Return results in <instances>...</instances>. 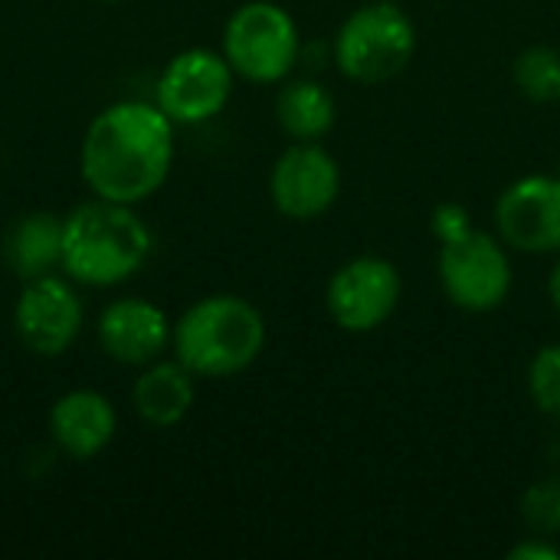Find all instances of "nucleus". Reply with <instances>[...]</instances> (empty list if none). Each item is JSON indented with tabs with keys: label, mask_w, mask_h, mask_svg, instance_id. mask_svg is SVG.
<instances>
[{
	"label": "nucleus",
	"mask_w": 560,
	"mask_h": 560,
	"mask_svg": "<svg viewBox=\"0 0 560 560\" xmlns=\"http://www.w3.org/2000/svg\"><path fill=\"white\" fill-rule=\"evenodd\" d=\"M13 331L23 348L39 358L66 354L82 331V302L72 289V279L49 272L23 282V292L13 305Z\"/></svg>",
	"instance_id": "11"
},
{
	"label": "nucleus",
	"mask_w": 560,
	"mask_h": 560,
	"mask_svg": "<svg viewBox=\"0 0 560 560\" xmlns=\"http://www.w3.org/2000/svg\"><path fill=\"white\" fill-rule=\"evenodd\" d=\"M335 98L318 79H292L276 95V121L292 141H322L335 128Z\"/></svg>",
	"instance_id": "16"
},
{
	"label": "nucleus",
	"mask_w": 560,
	"mask_h": 560,
	"mask_svg": "<svg viewBox=\"0 0 560 560\" xmlns=\"http://www.w3.org/2000/svg\"><path fill=\"white\" fill-rule=\"evenodd\" d=\"M404 279L384 256H354L338 266L325 289V308L341 331H377L400 305Z\"/></svg>",
	"instance_id": "8"
},
{
	"label": "nucleus",
	"mask_w": 560,
	"mask_h": 560,
	"mask_svg": "<svg viewBox=\"0 0 560 560\" xmlns=\"http://www.w3.org/2000/svg\"><path fill=\"white\" fill-rule=\"evenodd\" d=\"M98 345L102 351L128 368H144L164 354L171 345L174 325L164 308L148 299H115L98 315Z\"/></svg>",
	"instance_id": "12"
},
{
	"label": "nucleus",
	"mask_w": 560,
	"mask_h": 560,
	"mask_svg": "<svg viewBox=\"0 0 560 560\" xmlns=\"http://www.w3.org/2000/svg\"><path fill=\"white\" fill-rule=\"evenodd\" d=\"M105 3H118V0H105Z\"/></svg>",
	"instance_id": "23"
},
{
	"label": "nucleus",
	"mask_w": 560,
	"mask_h": 560,
	"mask_svg": "<svg viewBox=\"0 0 560 560\" xmlns=\"http://www.w3.org/2000/svg\"><path fill=\"white\" fill-rule=\"evenodd\" d=\"M499 240L528 256L560 253V177L528 174L509 184L495 200Z\"/></svg>",
	"instance_id": "9"
},
{
	"label": "nucleus",
	"mask_w": 560,
	"mask_h": 560,
	"mask_svg": "<svg viewBox=\"0 0 560 560\" xmlns=\"http://www.w3.org/2000/svg\"><path fill=\"white\" fill-rule=\"evenodd\" d=\"M223 56L240 79L259 85L282 82L302 59L299 23L272 0H249L223 26Z\"/></svg>",
	"instance_id": "5"
},
{
	"label": "nucleus",
	"mask_w": 560,
	"mask_h": 560,
	"mask_svg": "<svg viewBox=\"0 0 560 560\" xmlns=\"http://www.w3.org/2000/svg\"><path fill=\"white\" fill-rule=\"evenodd\" d=\"M3 253L20 282L49 276L56 266H62V217L49 210L20 217L7 233Z\"/></svg>",
	"instance_id": "15"
},
{
	"label": "nucleus",
	"mask_w": 560,
	"mask_h": 560,
	"mask_svg": "<svg viewBox=\"0 0 560 560\" xmlns=\"http://www.w3.org/2000/svg\"><path fill=\"white\" fill-rule=\"evenodd\" d=\"M430 226H433V236H436L440 243H453V240H459V236H466V233L476 230L469 210L459 207V203H443V207H436Z\"/></svg>",
	"instance_id": "20"
},
{
	"label": "nucleus",
	"mask_w": 560,
	"mask_h": 560,
	"mask_svg": "<svg viewBox=\"0 0 560 560\" xmlns=\"http://www.w3.org/2000/svg\"><path fill=\"white\" fill-rule=\"evenodd\" d=\"M331 52L345 79L377 85L410 66L417 52V26L397 0H371L338 26Z\"/></svg>",
	"instance_id": "4"
},
{
	"label": "nucleus",
	"mask_w": 560,
	"mask_h": 560,
	"mask_svg": "<svg viewBox=\"0 0 560 560\" xmlns=\"http://www.w3.org/2000/svg\"><path fill=\"white\" fill-rule=\"evenodd\" d=\"M512 79L518 92L532 102H560V49L528 46L525 52H518L512 66Z\"/></svg>",
	"instance_id": "17"
},
{
	"label": "nucleus",
	"mask_w": 560,
	"mask_h": 560,
	"mask_svg": "<svg viewBox=\"0 0 560 560\" xmlns=\"http://www.w3.org/2000/svg\"><path fill=\"white\" fill-rule=\"evenodd\" d=\"M512 560H560V545L548 535H528L525 541H518L512 551Z\"/></svg>",
	"instance_id": "21"
},
{
	"label": "nucleus",
	"mask_w": 560,
	"mask_h": 560,
	"mask_svg": "<svg viewBox=\"0 0 560 560\" xmlns=\"http://www.w3.org/2000/svg\"><path fill=\"white\" fill-rule=\"evenodd\" d=\"M118 430L112 400L98 390H69L49 410V436L69 459H95Z\"/></svg>",
	"instance_id": "13"
},
{
	"label": "nucleus",
	"mask_w": 560,
	"mask_h": 560,
	"mask_svg": "<svg viewBox=\"0 0 560 560\" xmlns=\"http://www.w3.org/2000/svg\"><path fill=\"white\" fill-rule=\"evenodd\" d=\"M174 128L158 102L125 98L102 108L79 148L85 187L102 200L131 207L154 197L174 164Z\"/></svg>",
	"instance_id": "1"
},
{
	"label": "nucleus",
	"mask_w": 560,
	"mask_h": 560,
	"mask_svg": "<svg viewBox=\"0 0 560 560\" xmlns=\"http://www.w3.org/2000/svg\"><path fill=\"white\" fill-rule=\"evenodd\" d=\"M515 272L509 246L482 230L440 243V285L463 312H495L512 292Z\"/></svg>",
	"instance_id": "6"
},
{
	"label": "nucleus",
	"mask_w": 560,
	"mask_h": 560,
	"mask_svg": "<svg viewBox=\"0 0 560 560\" xmlns=\"http://www.w3.org/2000/svg\"><path fill=\"white\" fill-rule=\"evenodd\" d=\"M154 253V233L131 203L89 200L62 217V272L72 282L108 289L138 276Z\"/></svg>",
	"instance_id": "2"
},
{
	"label": "nucleus",
	"mask_w": 560,
	"mask_h": 560,
	"mask_svg": "<svg viewBox=\"0 0 560 560\" xmlns=\"http://www.w3.org/2000/svg\"><path fill=\"white\" fill-rule=\"evenodd\" d=\"M522 522L532 535H560V479H541L522 495Z\"/></svg>",
	"instance_id": "18"
},
{
	"label": "nucleus",
	"mask_w": 560,
	"mask_h": 560,
	"mask_svg": "<svg viewBox=\"0 0 560 560\" xmlns=\"http://www.w3.org/2000/svg\"><path fill=\"white\" fill-rule=\"evenodd\" d=\"M341 194V167L318 141L289 144L269 174V197L289 220L325 217Z\"/></svg>",
	"instance_id": "10"
},
{
	"label": "nucleus",
	"mask_w": 560,
	"mask_h": 560,
	"mask_svg": "<svg viewBox=\"0 0 560 560\" xmlns=\"http://www.w3.org/2000/svg\"><path fill=\"white\" fill-rule=\"evenodd\" d=\"M197 400L194 374L174 358V361H151L141 368L135 387H131V404L135 413L154 427V430H171L177 427Z\"/></svg>",
	"instance_id": "14"
},
{
	"label": "nucleus",
	"mask_w": 560,
	"mask_h": 560,
	"mask_svg": "<svg viewBox=\"0 0 560 560\" xmlns=\"http://www.w3.org/2000/svg\"><path fill=\"white\" fill-rule=\"evenodd\" d=\"M171 348L194 377H236L259 361L266 318L243 295H207L177 318Z\"/></svg>",
	"instance_id": "3"
},
{
	"label": "nucleus",
	"mask_w": 560,
	"mask_h": 560,
	"mask_svg": "<svg viewBox=\"0 0 560 560\" xmlns=\"http://www.w3.org/2000/svg\"><path fill=\"white\" fill-rule=\"evenodd\" d=\"M548 295H551V305H555V312L560 315V253H558V262H555V269H551V279H548Z\"/></svg>",
	"instance_id": "22"
},
{
	"label": "nucleus",
	"mask_w": 560,
	"mask_h": 560,
	"mask_svg": "<svg viewBox=\"0 0 560 560\" xmlns=\"http://www.w3.org/2000/svg\"><path fill=\"white\" fill-rule=\"evenodd\" d=\"M233 79L236 72L223 52L194 46L161 69L154 102L174 125H203L230 105Z\"/></svg>",
	"instance_id": "7"
},
{
	"label": "nucleus",
	"mask_w": 560,
	"mask_h": 560,
	"mask_svg": "<svg viewBox=\"0 0 560 560\" xmlns=\"http://www.w3.org/2000/svg\"><path fill=\"white\" fill-rule=\"evenodd\" d=\"M528 394L535 407L560 420V345H545L528 364Z\"/></svg>",
	"instance_id": "19"
}]
</instances>
